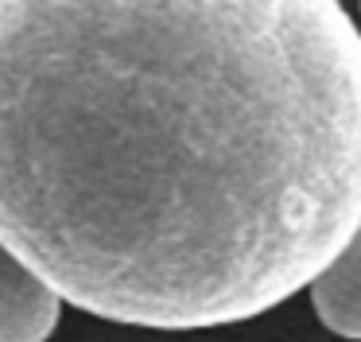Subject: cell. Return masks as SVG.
I'll return each mask as SVG.
<instances>
[{
  "label": "cell",
  "instance_id": "3",
  "mask_svg": "<svg viewBox=\"0 0 361 342\" xmlns=\"http://www.w3.org/2000/svg\"><path fill=\"white\" fill-rule=\"evenodd\" d=\"M311 303L326 331L342 338H361V225L350 245L314 276Z\"/></svg>",
  "mask_w": 361,
  "mask_h": 342
},
{
  "label": "cell",
  "instance_id": "2",
  "mask_svg": "<svg viewBox=\"0 0 361 342\" xmlns=\"http://www.w3.org/2000/svg\"><path fill=\"white\" fill-rule=\"evenodd\" d=\"M63 300L0 241V342H47Z\"/></svg>",
  "mask_w": 361,
  "mask_h": 342
},
{
  "label": "cell",
  "instance_id": "1",
  "mask_svg": "<svg viewBox=\"0 0 361 342\" xmlns=\"http://www.w3.org/2000/svg\"><path fill=\"white\" fill-rule=\"evenodd\" d=\"M357 225L361 35L338 0H0V241L63 303L241 323Z\"/></svg>",
  "mask_w": 361,
  "mask_h": 342
}]
</instances>
